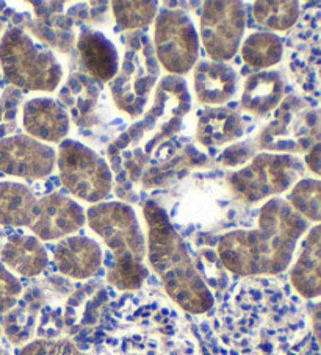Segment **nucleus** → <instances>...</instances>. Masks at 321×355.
Masks as SVG:
<instances>
[{"label": "nucleus", "mask_w": 321, "mask_h": 355, "mask_svg": "<svg viewBox=\"0 0 321 355\" xmlns=\"http://www.w3.org/2000/svg\"><path fill=\"white\" fill-rule=\"evenodd\" d=\"M97 326L99 355H201L179 309L143 288L108 301Z\"/></svg>", "instance_id": "nucleus-2"}, {"label": "nucleus", "mask_w": 321, "mask_h": 355, "mask_svg": "<svg viewBox=\"0 0 321 355\" xmlns=\"http://www.w3.org/2000/svg\"><path fill=\"white\" fill-rule=\"evenodd\" d=\"M63 326V309L55 307V305H44L40 313L36 335L41 340H57Z\"/></svg>", "instance_id": "nucleus-36"}, {"label": "nucleus", "mask_w": 321, "mask_h": 355, "mask_svg": "<svg viewBox=\"0 0 321 355\" xmlns=\"http://www.w3.org/2000/svg\"><path fill=\"white\" fill-rule=\"evenodd\" d=\"M321 141L317 110L298 96H288L274 110V118L257 135L256 146L271 154H302Z\"/></svg>", "instance_id": "nucleus-10"}, {"label": "nucleus", "mask_w": 321, "mask_h": 355, "mask_svg": "<svg viewBox=\"0 0 321 355\" xmlns=\"http://www.w3.org/2000/svg\"><path fill=\"white\" fill-rule=\"evenodd\" d=\"M152 44L158 64L170 76L188 74L199 58V33L182 10L160 11L154 21Z\"/></svg>", "instance_id": "nucleus-13"}, {"label": "nucleus", "mask_w": 321, "mask_h": 355, "mask_svg": "<svg viewBox=\"0 0 321 355\" xmlns=\"http://www.w3.org/2000/svg\"><path fill=\"white\" fill-rule=\"evenodd\" d=\"M190 108L191 97L187 82L179 76L162 77L156 87L151 107L140 121H135L110 144L108 157H116L129 148L143 149L145 154L151 157L160 148V143H165L181 130Z\"/></svg>", "instance_id": "nucleus-6"}, {"label": "nucleus", "mask_w": 321, "mask_h": 355, "mask_svg": "<svg viewBox=\"0 0 321 355\" xmlns=\"http://www.w3.org/2000/svg\"><path fill=\"white\" fill-rule=\"evenodd\" d=\"M22 291L19 279L0 263V315H5L15 307Z\"/></svg>", "instance_id": "nucleus-35"}, {"label": "nucleus", "mask_w": 321, "mask_h": 355, "mask_svg": "<svg viewBox=\"0 0 321 355\" xmlns=\"http://www.w3.org/2000/svg\"><path fill=\"white\" fill-rule=\"evenodd\" d=\"M86 224L83 207L63 193L38 198L35 218L28 230L41 241H60L71 236Z\"/></svg>", "instance_id": "nucleus-16"}, {"label": "nucleus", "mask_w": 321, "mask_h": 355, "mask_svg": "<svg viewBox=\"0 0 321 355\" xmlns=\"http://www.w3.org/2000/svg\"><path fill=\"white\" fill-rule=\"evenodd\" d=\"M60 182L74 198L101 204L113 191L112 166L94 149L76 139H65L57 152Z\"/></svg>", "instance_id": "nucleus-11"}, {"label": "nucleus", "mask_w": 321, "mask_h": 355, "mask_svg": "<svg viewBox=\"0 0 321 355\" xmlns=\"http://www.w3.org/2000/svg\"><path fill=\"white\" fill-rule=\"evenodd\" d=\"M86 225L112 252L107 282L115 290L127 293L145 286L147 244L133 208L121 200L101 202L86 210Z\"/></svg>", "instance_id": "nucleus-5"}, {"label": "nucleus", "mask_w": 321, "mask_h": 355, "mask_svg": "<svg viewBox=\"0 0 321 355\" xmlns=\"http://www.w3.org/2000/svg\"><path fill=\"white\" fill-rule=\"evenodd\" d=\"M124 44L120 71L110 82V96L120 112L140 119L158 83L160 64L152 40L141 30L126 32Z\"/></svg>", "instance_id": "nucleus-8"}, {"label": "nucleus", "mask_w": 321, "mask_h": 355, "mask_svg": "<svg viewBox=\"0 0 321 355\" xmlns=\"http://www.w3.org/2000/svg\"><path fill=\"white\" fill-rule=\"evenodd\" d=\"M115 21L124 32H140L156 21L158 15V2H112Z\"/></svg>", "instance_id": "nucleus-32"}, {"label": "nucleus", "mask_w": 321, "mask_h": 355, "mask_svg": "<svg viewBox=\"0 0 321 355\" xmlns=\"http://www.w3.org/2000/svg\"><path fill=\"white\" fill-rule=\"evenodd\" d=\"M242 58L252 69L267 71L283 58V41L273 32H254L240 46Z\"/></svg>", "instance_id": "nucleus-29"}, {"label": "nucleus", "mask_w": 321, "mask_h": 355, "mask_svg": "<svg viewBox=\"0 0 321 355\" xmlns=\"http://www.w3.org/2000/svg\"><path fill=\"white\" fill-rule=\"evenodd\" d=\"M307 230L306 219L286 199L274 198L261 207L254 227L221 236L217 254L226 271L240 279L279 275L292 265Z\"/></svg>", "instance_id": "nucleus-3"}, {"label": "nucleus", "mask_w": 321, "mask_h": 355, "mask_svg": "<svg viewBox=\"0 0 321 355\" xmlns=\"http://www.w3.org/2000/svg\"><path fill=\"white\" fill-rule=\"evenodd\" d=\"M199 263L201 266H196L199 271L202 280L206 282V285L210 290H221L224 286V282L227 279L226 269L221 265L220 257L217 250H201L199 252Z\"/></svg>", "instance_id": "nucleus-34"}, {"label": "nucleus", "mask_w": 321, "mask_h": 355, "mask_svg": "<svg viewBox=\"0 0 321 355\" xmlns=\"http://www.w3.org/2000/svg\"><path fill=\"white\" fill-rule=\"evenodd\" d=\"M293 210L308 223L321 224V180L301 179L286 199Z\"/></svg>", "instance_id": "nucleus-31"}, {"label": "nucleus", "mask_w": 321, "mask_h": 355, "mask_svg": "<svg viewBox=\"0 0 321 355\" xmlns=\"http://www.w3.org/2000/svg\"><path fill=\"white\" fill-rule=\"evenodd\" d=\"M0 263L11 274L32 279L46 271L49 254L44 244L35 235L15 234L0 250Z\"/></svg>", "instance_id": "nucleus-22"}, {"label": "nucleus", "mask_w": 321, "mask_h": 355, "mask_svg": "<svg viewBox=\"0 0 321 355\" xmlns=\"http://www.w3.org/2000/svg\"><path fill=\"white\" fill-rule=\"evenodd\" d=\"M57 271L72 280H88L101 271L104 250L96 240L85 235H71L57 243L54 249Z\"/></svg>", "instance_id": "nucleus-19"}, {"label": "nucleus", "mask_w": 321, "mask_h": 355, "mask_svg": "<svg viewBox=\"0 0 321 355\" xmlns=\"http://www.w3.org/2000/svg\"><path fill=\"white\" fill-rule=\"evenodd\" d=\"M0 355H10V354H8V351H7V349L0 347Z\"/></svg>", "instance_id": "nucleus-42"}, {"label": "nucleus", "mask_w": 321, "mask_h": 355, "mask_svg": "<svg viewBox=\"0 0 321 355\" xmlns=\"http://www.w3.org/2000/svg\"><path fill=\"white\" fill-rule=\"evenodd\" d=\"M22 127L26 135L41 143H61L71 130V116L54 97H35L24 103Z\"/></svg>", "instance_id": "nucleus-17"}, {"label": "nucleus", "mask_w": 321, "mask_h": 355, "mask_svg": "<svg viewBox=\"0 0 321 355\" xmlns=\"http://www.w3.org/2000/svg\"><path fill=\"white\" fill-rule=\"evenodd\" d=\"M223 355H301L311 336L307 305L277 275L243 277L212 318Z\"/></svg>", "instance_id": "nucleus-1"}, {"label": "nucleus", "mask_w": 321, "mask_h": 355, "mask_svg": "<svg viewBox=\"0 0 321 355\" xmlns=\"http://www.w3.org/2000/svg\"><path fill=\"white\" fill-rule=\"evenodd\" d=\"M2 30H3V22L0 21V32H2Z\"/></svg>", "instance_id": "nucleus-43"}, {"label": "nucleus", "mask_w": 321, "mask_h": 355, "mask_svg": "<svg viewBox=\"0 0 321 355\" xmlns=\"http://www.w3.org/2000/svg\"><path fill=\"white\" fill-rule=\"evenodd\" d=\"M57 166V150L52 146L16 133L0 139V173L17 179L44 180Z\"/></svg>", "instance_id": "nucleus-15"}, {"label": "nucleus", "mask_w": 321, "mask_h": 355, "mask_svg": "<svg viewBox=\"0 0 321 355\" xmlns=\"http://www.w3.org/2000/svg\"><path fill=\"white\" fill-rule=\"evenodd\" d=\"M99 94L101 89L96 80H92L90 76L74 74L61 89L60 99L61 105L65 103L71 110L72 118L79 125L88 127V118L97 105Z\"/></svg>", "instance_id": "nucleus-28"}, {"label": "nucleus", "mask_w": 321, "mask_h": 355, "mask_svg": "<svg viewBox=\"0 0 321 355\" xmlns=\"http://www.w3.org/2000/svg\"><path fill=\"white\" fill-rule=\"evenodd\" d=\"M77 51L80 63L92 80L110 83L118 74V47L99 30H83L77 38Z\"/></svg>", "instance_id": "nucleus-21"}, {"label": "nucleus", "mask_w": 321, "mask_h": 355, "mask_svg": "<svg viewBox=\"0 0 321 355\" xmlns=\"http://www.w3.org/2000/svg\"><path fill=\"white\" fill-rule=\"evenodd\" d=\"M38 196L32 188L19 182H0V225L7 227H30Z\"/></svg>", "instance_id": "nucleus-26"}, {"label": "nucleus", "mask_w": 321, "mask_h": 355, "mask_svg": "<svg viewBox=\"0 0 321 355\" xmlns=\"http://www.w3.org/2000/svg\"><path fill=\"white\" fill-rule=\"evenodd\" d=\"M299 2H256L252 5V15L261 26L273 32H288L301 17Z\"/></svg>", "instance_id": "nucleus-30"}, {"label": "nucleus", "mask_w": 321, "mask_h": 355, "mask_svg": "<svg viewBox=\"0 0 321 355\" xmlns=\"http://www.w3.org/2000/svg\"><path fill=\"white\" fill-rule=\"evenodd\" d=\"M246 122L240 112L227 107L206 108L197 118L196 139L204 148H221L240 139Z\"/></svg>", "instance_id": "nucleus-24"}, {"label": "nucleus", "mask_w": 321, "mask_h": 355, "mask_svg": "<svg viewBox=\"0 0 321 355\" xmlns=\"http://www.w3.org/2000/svg\"><path fill=\"white\" fill-rule=\"evenodd\" d=\"M240 89V77L231 64L201 60L193 67V91L202 105L221 107L232 101Z\"/></svg>", "instance_id": "nucleus-20"}, {"label": "nucleus", "mask_w": 321, "mask_h": 355, "mask_svg": "<svg viewBox=\"0 0 321 355\" xmlns=\"http://www.w3.org/2000/svg\"><path fill=\"white\" fill-rule=\"evenodd\" d=\"M286 96V77L281 71H258L246 77L240 105L254 116L274 113Z\"/></svg>", "instance_id": "nucleus-23"}, {"label": "nucleus", "mask_w": 321, "mask_h": 355, "mask_svg": "<svg viewBox=\"0 0 321 355\" xmlns=\"http://www.w3.org/2000/svg\"><path fill=\"white\" fill-rule=\"evenodd\" d=\"M22 91L8 87L0 97V139L13 137L17 127V113L22 103Z\"/></svg>", "instance_id": "nucleus-33"}, {"label": "nucleus", "mask_w": 321, "mask_h": 355, "mask_svg": "<svg viewBox=\"0 0 321 355\" xmlns=\"http://www.w3.org/2000/svg\"><path fill=\"white\" fill-rule=\"evenodd\" d=\"M199 40L212 61L232 60L240 51L246 28V8L238 0L202 5Z\"/></svg>", "instance_id": "nucleus-14"}, {"label": "nucleus", "mask_w": 321, "mask_h": 355, "mask_svg": "<svg viewBox=\"0 0 321 355\" xmlns=\"http://www.w3.org/2000/svg\"><path fill=\"white\" fill-rule=\"evenodd\" d=\"M16 355H51V340H33L24 345Z\"/></svg>", "instance_id": "nucleus-41"}, {"label": "nucleus", "mask_w": 321, "mask_h": 355, "mask_svg": "<svg viewBox=\"0 0 321 355\" xmlns=\"http://www.w3.org/2000/svg\"><path fill=\"white\" fill-rule=\"evenodd\" d=\"M0 67L10 85L22 93H55L65 71L57 55L22 27H10L0 40Z\"/></svg>", "instance_id": "nucleus-7"}, {"label": "nucleus", "mask_w": 321, "mask_h": 355, "mask_svg": "<svg viewBox=\"0 0 321 355\" xmlns=\"http://www.w3.org/2000/svg\"><path fill=\"white\" fill-rule=\"evenodd\" d=\"M304 166L321 180V141L306 152Z\"/></svg>", "instance_id": "nucleus-39"}, {"label": "nucleus", "mask_w": 321, "mask_h": 355, "mask_svg": "<svg viewBox=\"0 0 321 355\" xmlns=\"http://www.w3.org/2000/svg\"><path fill=\"white\" fill-rule=\"evenodd\" d=\"M2 334H3V330H2V322H0V336H2Z\"/></svg>", "instance_id": "nucleus-44"}, {"label": "nucleus", "mask_w": 321, "mask_h": 355, "mask_svg": "<svg viewBox=\"0 0 321 355\" xmlns=\"http://www.w3.org/2000/svg\"><path fill=\"white\" fill-rule=\"evenodd\" d=\"M51 355H91L80 349L76 343L69 338L51 340Z\"/></svg>", "instance_id": "nucleus-38"}, {"label": "nucleus", "mask_w": 321, "mask_h": 355, "mask_svg": "<svg viewBox=\"0 0 321 355\" xmlns=\"http://www.w3.org/2000/svg\"><path fill=\"white\" fill-rule=\"evenodd\" d=\"M283 55L290 80L321 103V7L301 15L283 44Z\"/></svg>", "instance_id": "nucleus-12"}, {"label": "nucleus", "mask_w": 321, "mask_h": 355, "mask_svg": "<svg viewBox=\"0 0 321 355\" xmlns=\"http://www.w3.org/2000/svg\"><path fill=\"white\" fill-rule=\"evenodd\" d=\"M307 311L308 321H311V334L313 335V338L317 341L321 351V302L312 304L311 307H307Z\"/></svg>", "instance_id": "nucleus-40"}, {"label": "nucleus", "mask_w": 321, "mask_h": 355, "mask_svg": "<svg viewBox=\"0 0 321 355\" xmlns=\"http://www.w3.org/2000/svg\"><path fill=\"white\" fill-rule=\"evenodd\" d=\"M256 149L254 141H249V143H237L232 144L227 148L223 154H221V163L223 166L227 168H237V166H245L246 162H251L252 158L256 157Z\"/></svg>", "instance_id": "nucleus-37"}, {"label": "nucleus", "mask_w": 321, "mask_h": 355, "mask_svg": "<svg viewBox=\"0 0 321 355\" xmlns=\"http://www.w3.org/2000/svg\"><path fill=\"white\" fill-rule=\"evenodd\" d=\"M143 218L147 229V261L162 282L166 297L179 310L190 315L212 311L213 291L202 280L187 244L163 207L156 200L145 202Z\"/></svg>", "instance_id": "nucleus-4"}, {"label": "nucleus", "mask_w": 321, "mask_h": 355, "mask_svg": "<svg viewBox=\"0 0 321 355\" xmlns=\"http://www.w3.org/2000/svg\"><path fill=\"white\" fill-rule=\"evenodd\" d=\"M42 307H44V293L40 288L32 286L27 291H22L17 304L2 315V320H0L3 334L10 343L24 346L33 341Z\"/></svg>", "instance_id": "nucleus-25"}, {"label": "nucleus", "mask_w": 321, "mask_h": 355, "mask_svg": "<svg viewBox=\"0 0 321 355\" xmlns=\"http://www.w3.org/2000/svg\"><path fill=\"white\" fill-rule=\"evenodd\" d=\"M288 284L301 299L321 297V224L308 229L296 248Z\"/></svg>", "instance_id": "nucleus-18"}, {"label": "nucleus", "mask_w": 321, "mask_h": 355, "mask_svg": "<svg viewBox=\"0 0 321 355\" xmlns=\"http://www.w3.org/2000/svg\"><path fill=\"white\" fill-rule=\"evenodd\" d=\"M160 157L157 160H151L149 168L145 169L143 185L146 188H154L163 185V182L170 180L172 175L185 171L187 166H202L206 160L199 150H196L193 146H187L182 150H179L172 146H163V149H158Z\"/></svg>", "instance_id": "nucleus-27"}, {"label": "nucleus", "mask_w": 321, "mask_h": 355, "mask_svg": "<svg viewBox=\"0 0 321 355\" xmlns=\"http://www.w3.org/2000/svg\"><path fill=\"white\" fill-rule=\"evenodd\" d=\"M304 173V162L296 155L262 152L227 175L226 183L237 200L254 205L290 191Z\"/></svg>", "instance_id": "nucleus-9"}]
</instances>
